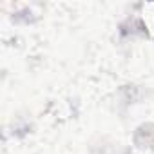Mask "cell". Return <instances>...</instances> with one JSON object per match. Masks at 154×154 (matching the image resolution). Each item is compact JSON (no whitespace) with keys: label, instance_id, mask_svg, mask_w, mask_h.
I'll use <instances>...</instances> for the list:
<instances>
[{"label":"cell","instance_id":"6da1fadb","mask_svg":"<svg viewBox=\"0 0 154 154\" xmlns=\"http://www.w3.org/2000/svg\"><path fill=\"white\" fill-rule=\"evenodd\" d=\"M143 18H145V24H147L149 31L154 35V4H149V6H145Z\"/></svg>","mask_w":154,"mask_h":154}]
</instances>
